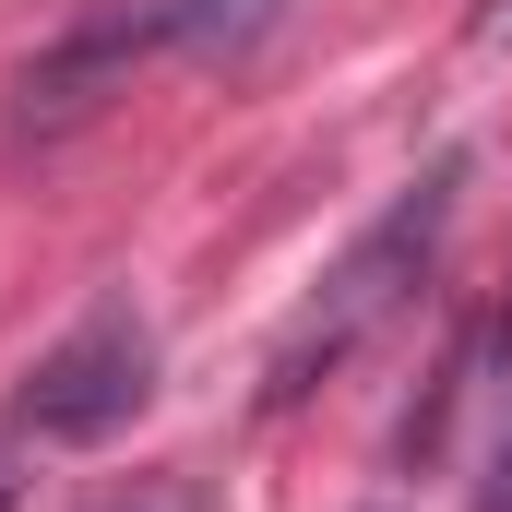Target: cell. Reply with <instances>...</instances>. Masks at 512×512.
I'll use <instances>...</instances> for the list:
<instances>
[{"label": "cell", "instance_id": "obj_3", "mask_svg": "<svg viewBox=\"0 0 512 512\" xmlns=\"http://www.w3.org/2000/svg\"><path fill=\"white\" fill-rule=\"evenodd\" d=\"M143 393H155V322L131 310V298H96L36 370H24V429L36 441H120L131 417H143Z\"/></svg>", "mask_w": 512, "mask_h": 512}, {"label": "cell", "instance_id": "obj_4", "mask_svg": "<svg viewBox=\"0 0 512 512\" xmlns=\"http://www.w3.org/2000/svg\"><path fill=\"white\" fill-rule=\"evenodd\" d=\"M0 512H12V453H0Z\"/></svg>", "mask_w": 512, "mask_h": 512}, {"label": "cell", "instance_id": "obj_2", "mask_svg": "<svg viewBox=\"0 0 512 512\" xmlns=\"http://www.w3.org/2000/svg\"><path fill=\"white\" fill-rule=\"evenodd\" d=\"M453 179H465V155H441V167H429V179H417V191L393 203L382 227H370V239H358L346 262H334V286H322V310H310V322L286 334V358H274V393H298V382H310V358L334 370V358H346V346H358V334L382 322L393 298L417 286V262H429V239L453 227Z\"/></svg>", "mask_w": 512, "mask_h": 512}, {"label": "cell", "instance_id": "obj_1", "mask_svg": "<svg viewBox=\"0 0 512 512\" xmlns=\"http://www.w3.org/2000/svg\"><path fill=\"white\" fill-rule=\"evenodd\" d=\"M262 24H274V0H108V12H84L60 48L24 60V84H12V131L48 143V131L96 120L143 60H167V48H239V36H262Z\"/></svg>", "mask_w": 512, "mask_h": 512}]
</instances>
